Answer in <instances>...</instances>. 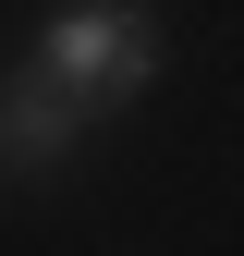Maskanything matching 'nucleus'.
Masks as SVG:
<instances>
[{"label": "nucleus", "instance_id": "f03ea898", "mask_svg": "<svg viewBox=\"0 0 244 256\" xmlns=\"http://www.w3.org/2000/svg\"><path fill=\"white\" fill-rule=\"evenodd\" d=\"M86 122H98V110H74L37 61H24V74H0V183H49L61 158L86 146Z\"/></svg>", "mask_w": 244, "mask_h": 256}, {"label": "nucleus", "instance_id": "f257e3e1", "mask_svg": "<svg viewBox=\"0 0 244 256\" xmlns=\"http://www.w3.org/2000/svg\"><path fill=\"white\" fill-rule=\"evenodd\" d=\"M24 61H37L74 110H110V98H134V86H159V12H146V0H61Z\"/></svg>", "mask_w": 244, "mask_h": 256}]
</instances>
